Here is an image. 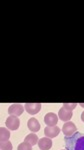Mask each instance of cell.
Segmentation results:
<instances>
[{"label": "cell", "mask_w": 84, "mask_h": 150, "mask_svg": "<svg viewBox=\"0 0 84 150\" xmlns=\"http://www.w3.org/2000/svg\"><path fill=\"white\" fill-rule=\"evenodd\" d=\"M81 120H82V121L84 122V111L82 112V114H81Z\"/></svg>", "instance_id": "cell-16"}, {"label": "cell", "mask_w": 84, "mask_h": 150, "mask_svg": "<svg viewBox=\"0 0 84 150\" xmlns=\"http://www.w3.org/2000/svg\"><path fill=\"white\" fill-rule=\"evenodd\" d=\"M52 140L48 137H43L38 141V146L41 150H49L52 147Z\"/></svg>", "instance_id": "cell-9"}, {"label": "cell", "mask_w": 84, "mask_h": 150, "mask_svg": "<svg viewBox=\"0 0 84 150\" xmlns=\"http://www.w3.org/2000/svg\"><path fill=\"white\" fill-rule=\"evenodd\" d=\"M25 107V110L27 111L29 114L34 115L37 114L40 110H41V104L40 103H26L24 105Z\"/></svg>", "instance_id": "cell-5"}, {"label": "cell", "mask_w": 84, "mask_h": 150, "mask_svg": "<svg viewBox=\"0 0 84 150\" xmlns=\"http://www.w3.org/2000/svg\"><path fill=\"white\" fill-rule=\"evenodd\" d=\"M76 106H77V104L76 103H64L63 104V107H65V108H67V109H69L71 111L75 109Z\"/></svg>", "instance_id": "cell-15"}, {"label": "cell", "mask_w": 84, "mask_h": 150, "mask_svg": "<svg viewBox=\"0 0 84 150\" xmlns=\"http://www.w3.org/2000/svg\"><path fill=\"white\" fill-rule=\"evenodd\" d=\"M38 141H39V139H38V136L34 133H31V134H28L27 136L25 137V139H24V142H26V143H29L31 146H33V145H36V143H38Z\"/></svg>", "instance_id": "cell-12"}, {"label": "cell", "mask_w": 84, "mask_h": 150, "mask_svg": "<svg viewBox=\"0 0 84 150\" xmlns=\"http://www.w3.org/2000/svg\"><path fill=\"white\" fill-rule=\"evenodd\" d=\"M0 148H1V150H12L13 146H12L11 142L5 141V142H1V143H0Z\"/></svg>", "instance_id": "cell-13"}, {"label": "cell", "mask_w": 84, "mask_h": 150, "mask_svg": "<svg viewBox=\"0 0 84 150\" xmlns=\"http://www.w3.org/2000/svg\"><path fill=\"white\" fill-rule=\"evenodd\" d=\"M66 150H84V133L76 131L72 136L64 138Z\"/></svg>", "instance_id": "cell-1"}, {"label": "cell", "mask_w": 84, "mask_h": 150, "mask_svg": "<svg viewBox=\"0 0 84 150\" xmlns=\"http://www.w3.org/2000/svg\"><path fill=\"white\" fill-rule=\"evenodd\" d=\"M27 126H28V129L32 132H37L40 130V123L38 122V120L36 119V118H30V119L28 120Z\"/></svg>", "instance_id": "cell-10"}, {"label": "cell", "mask_w": 84, "mask_h": 150, "mask_svg": "<svg viewBox=\"0 0 84 150\" xmlns=\"http://www.w3.org/2000/svg\"><path fill=\"white\" fill-rule=\"evenodd\" d=\"M63 150H66V149H63Z\"/></svg>", "instance_id": "cell-18"}, {"label": "cell", "mask_w": 84, "mask_h": 150, "mask_svg": "<svg viewBox=\"0 0 84 150\" xmlns=\"http://www.w3.org/2000/svg\"><path fill=\"white\" fill-rule=\"evenodd\" d=\"M79 105H80L81 107H83V108H84V103H80V104H79Z\"/></svg>", "instance_id": "cell-17"}, {"label": "cell", "mask_w": 84, "mask_h": 150, "mask_svg": "<svg viewBox=\"0 0 84 150\" xmlns=\"http://www.w3.org/2000/svg\"><path fill=\"white\" fill-rule=\"evenodd\" d=\"M44 122L47 126H55L58 122V116L52 112L47 113L44 116Z\"/></svg>", "instance_id": "cell-6"}, {"label": "cell", "mask_w": 84, "mask_h": 150, "mask_svg": "<svg viewBox=\"0 0 84 150\" xmlns=\"http://www.w3.org/2000/svg\"><path fill=\"white\" fill-rule=\"evenodd\" d=\"M24 106L22 104H12V105L9 106L8 108V113L10 115H13V116H20L21 114L23 113L24 111Z\"/></svg>", "instance_id": "cell-4"}, {"label": "cell", "mask_w": 84, "mask_h": 150, "mask_svg": "<svg viewBox=\"0 0 84 150\" xmlns=\"http://www.w3.org/2000/svg\"><path fill=\"white\" fill-rule=\"evenodd\" d=\"M10 138V132L5 127L0 128V142H5L8 141Z\"/></svg>", "instance_id": "cell-11"}, {"label": "cell", "mask_w": 84, "mask_h": 150, "mask_svg": "<svg viewBox=\"0 0 84 150\" xmlns=\"http://www.w3.org/2000/svg\"><path fill=\"white\" fill-rule=\"evenodd\" d=\"M76 131H77V129H76L75 124L71 121L66 122L65 124L63 125V127H62V132H63V134L67 137L72 136Z\"/></svg>", "instance_id": "cell-3"}, {"label": "cell", "mask_w": 84, "mask_h": 150, "mask_svg": "<svg viewBox=\"0 0 84 150\" xmlns=\"http://www.w3.org/2000/svg\"><path fill=\"white\" fill-rule=\"evenodd\" d=\"M6 127L10 130H17L19 126H20V120L17 116L10 115L6 119Z\"/></svg>", "instance_id": "cell-2"}, {"label": "cell", "mask_w": 84, "mask_h": 150, "mask_svg": "<svg viewBox=\"0 0 84 150\" xmlns=\"http://www.w3.org/2000/svg\"><path fill=\"white\" fill-rule=\"evenodd\" d=\"M17 150H32V146L29 143H26V142H22L18 145Z\"/></svg>", "instance_id": "cell-14"}, {"label": "cell", "mask_w": 84, "mask_h": 150, "mask_svg": "<svg viewBox=\"0 0 84 150\" xmlns=\"http://www.w3.org/2000/svg\"><path fill=\"white\" fill-rule=\"evenodd\" d=\"M72 115H73L72 111L67 109V108H65V107L60 108V110L58 112V117L60 118V120H62V121H65V122H68L69 120L71 119Z\"/></svg>", "instance_id": "cell-7"}, {"label": "cell", "mask_w": 84, "mask_h": 150, "mask_svg": "<svg viewBox=\"0 0 84 150\" xmlns=\"http://www.w3.org/2000/svg\"><path fill=\"white\" fill-rule=\"evenodd\" d=\"M60 132V128L57 126H47L44 129V134L48 138H54V137L58 136Z\"/></svg>", "instance_id": "cell-8"}]
</instances>
